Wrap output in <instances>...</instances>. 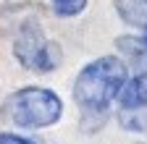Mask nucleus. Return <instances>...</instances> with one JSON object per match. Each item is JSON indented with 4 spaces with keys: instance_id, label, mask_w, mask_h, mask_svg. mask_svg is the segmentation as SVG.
<instances>
[{
    "instance_id": "nucleus-4",
    "label": "nucleus",
    "mask_w": 147,
    "mask_h": 144,
    "mask_svg": "<svg viewBox=\"0 0 147 144\" xmlns=\"http://www.w3.org/2000/svg\"><path fill=\"white\" fill-rule=\"evenodd\" d=\"M118 105L123 110H139V107H147V74H139L134 79H129L121 84L118 94H116Z\"/></svg>"
},
{
    "instance_id": "nucleus-2",
    "label": "nucleus",
    "mask_w": 147,
    "mask_h": 144,
    "mask_svg": "<svg viewBox=\"0 0 147 144\" xmlns=\"http://www.w3.org/2000/svg\"><path fill=\"white\" fill-rule=\"evenodd\" d=\"M63 115L61 97L42 86H26L18 89L0 105V118L18 129H47L58 123Z\"/></svg>"
},
{
    "instance_id": "nucleus-1",
    "label": "nucleus",
    "mask_w": 147,
    "mask_h": 144,
    "mask_svg": "<svg viewBox=\"0 0 147 144\" xmlns=\"http://www.w3.org/2000/svg\"><path fill=\"white\" fill-rule=\"evenodd\" d=\"M126 66L113 58L105 55L97 58L82 68V74L74 81V100L84 113H105L110 102L116 100L121 84L126 81Z\"/></svg>"
},
{
    "instance_id": "nucleus-3",
    "label": "nucleus",
    "mask_w": 147,
    "mask_h": 144,
    "mask_svg": "<svg viewBox=\"0 0 147 144\" xmlns=\"http://www.w3.org/2000/svg\"><path fill=\"white\" fill-rule=\"evenodd\" d=\"M13 52L18 63H21L24 68L29 71H37V74H47V71H55L61 66L63 55H61V47L45 40L42 29L37 24H24L21 29H18L16 40H13Z\"/></svg>"
},
{
    "instance_id": "nucleus-6",
    "label": "nucleus",
    "mask_w": 147,
    "mask_h": 144,
    "mask_svg": "<svg viewBox=\"0 0 147 144\" xmlns=\"http://www.w3.org/2000/svg\"><path fill=\"white\" fill-rule=\"evenodd\" d=\"M87 8V0H53V11L63 16V19H71V16H79Z\"/></svg>"
},
{
    "instance_id": "nucleus-7",
    "label": "nucleus",
    "mask_w": 147,
    "mask_h": 144,
    "mask_svg": "<svg viewBox=\"0 0 147 144\" xmlns=\"http://www.w3.org/2000/svg\"><path fill=\"white\" fill-rule=\"evenodd\" d=\"M0 144H34L24 136H13V134H0Z\"/></svg>"
},
{
    "instance_id": "nucleus-5",
    "label": "nucleus",
    "mask_w": 147,
    "mask_h": 144,
    "mask_svg": "<svg viewBox=\"0 0 147 144\" xmlns=\"http://www.w3.org/2000/svg\"><path fill=\"white\" fill-rule=\"evenodd\" d=\"M116 5L129 24L147 26V0H116Z\"/></svg>"
}]
</instances>
